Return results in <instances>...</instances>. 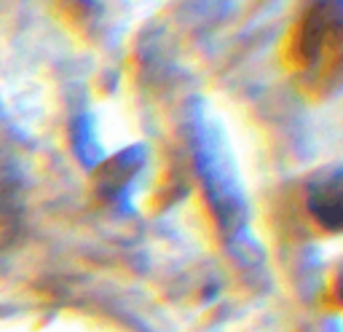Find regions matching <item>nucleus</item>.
<instances>
[{
  "label": "nucleus",
  "mask_w": 343,
  "mask_h": 332,
  "mask_svg": "<svg viewBox=\"0 0 343 332\" xmlns=\"http://www.w3.org/2000/svg\"><path fill=\"white\" fill-rule=\"evenodd\" d=\"M311 209L322 217V223L330 228H338V212H340V196H338V174L332 177V182L325 185L322 191L311 198Z\"/></svg>",
  "instance_id": "obj_1"
}]
</instances>
